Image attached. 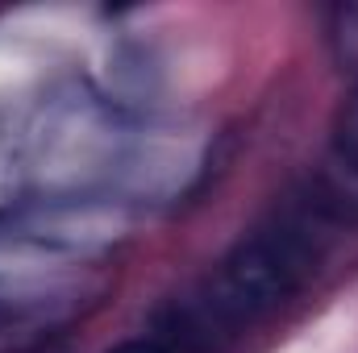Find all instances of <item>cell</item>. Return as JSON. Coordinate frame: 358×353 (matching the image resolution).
Segmentation results:
<instances>
[{"mask_svg":"<svg viewBox=\"0 0 358 353\" xmlns=\"http://www.w3.org/2000/svg\"><path fill=\"white\" fill-rule=\"evenodd\" d=\"M329 50L338 54L342 67L358 71V0L338 4L329 13Z\"/></svg>","mask_w":358,"mask_h":353,"instance_id":"cell-3","label":"cell"},{"mask_svg":"<svg viewBox=\"0 0 358 353\" xmlns=\"http://www.w3.org/2000/svg\"><path fill=\"white\" fill-rule=\"evenodd\" d=\"M329 142H334L338 167L358 183V84L342 96V104H338V112H334V133H329Z\"/></svg>","mask_w":358,"mask_h":353,"instance_id":"cell-2","label":"cell"},{"mask_svg":"<svg viewBox=\"0 0 358 353\" xmlns=\"http://www.w3.org/2000/svg\"><path fill=\"white\" fill-rule=\"evenodd\" d=\"M342 225L346 204L338 191L308 183L304 191L287 195L159 316V341L171 353L225 350L313 283Z\"/></svg>","mask_w":358,"mask_h":353,"instance_id":"cell-1","label":"cell"},{"mask_svg":"<svg viewBox=\"0 0 358 353\" xmlns=\"http://www.w3.org/2000/svg\"><path fill=\"white\" fill-rule=\"evenodd\" d=\"M104 353H171V350L159 337H129V341H121V345H113Z\"/></svg>","mask_w":358,"mask_h":353,"instance_id":"cell-4","label":"cell"}]
</instances>
